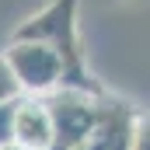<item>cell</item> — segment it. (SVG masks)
<instances>
[{
	"mask_svg": "<svg viewBox=\"0 0 150 150\" xmlns=\"http://www.w3.org/2000/svg\"><path fill=\"white\" fill-rule=\"evenodd\" d=\"M11 38L49 45V49L63 59V70H67L63 87L105 94L101 84L91 77L87 63H84V45H80V32H77V0H52V4H45L38 14L25 18V21L14 28Z\"/></svg>",
	"mask_w": 150,
	"mask_h": 150,
	"instance_id": "obj_1",
	"label": "cell"
},
{
	"mask_svg": "<svg viewBox=\"0 0 150 150\" xmlns=\"http://www.w3.org/2000/svg\"><path fill=\"white\" fill-rule=\"evenodd\" d=\"M4 59L18 80V87H21V98H49L52 91L63 87V77H67L63 59L42 42L11 38L4 49Z\"/></svg>",
	"mask_w": 150,
	"mask_h": 150,
	"instance_id": "obj_2",
	"label": "cell"
},
{
	"mask_svg": "<svg viewBox=\"0 0 150 150\" xmlns=\"http://www.w3.org/2000/svg\"><path fill=\"white\" fill-rule=\"evenodd\" d=\"M105 94H91V91H77V87H59L45 98L49 119H52V150H77L87 133L94 129L98 115H101Z\"/></svg>",
	"mask_w": 150,
	"mask_h": 150,
	"instance_id": "obj_3",
	"label": "cell"
},
{
	"mask_svg": "<svg viewBox=\"0 0 150 150\" xmlns=\"http://www.w3.org/2000/svg\"><path fill=\"white\" fill-rule=\"evenodd\" d=\"M136 108L122 98H105L101 115L87 140L77 150H133V133H136Z\"/></svg>",
	"mask_w": 150,
	"mask_h": 150,
	"instance_id": "obj_4",
	"label": "cell"
},
{
	"mask_svg": "<svg viewBox=\"0 0 150 150\" xmlns=\"http://www.w3.org/2000/svg\"><path fill=\"white\" fill-rule=\"evenodd\" d=\"M14 143L21 150H52V119L45 98H21L14 112Z\"/></svg>",
	"mask_w": 150,
	"mask_h": 150,
	"instance_id": "obj_5",
	"label": "cell"
},
{
	"mask_svg": "<svg viewBox=\"0 0 150 150\" xmlns=\"http://www.w3.org/2000/svg\"><path fill=\"white\" fill-rule=\"evenodd\" d=\"M18 98H21V87H18V80H14L11 67H7V59H4V52H0V105L18 101Z\"/></svg>",
	"mask_w": 150,
	"mask_h": 150,
	"instance_id": "obj_6",
	"label": "cell"
},
{
	"mask_svg": "<svg viewBox=\"0 0 150 150\" xmlns=\"http://www.w3.org/2000/svg\"><path fill=\"white\" fill-rule=\"evenodd\" d=\"M18 101H21V98H18ZM18 101L0 105V147L14 143V112H18Z\"/></svg>",
	"mask_w": 150,
	"mask_h": 150,
	"instance_id": "obj_7",
	"label": "cell"
},
{
	"mask_svg": "<svg viewBox=\"0 0 150 150\" xmlns=\"http://www.w3.org/2000/svg\"><path fill=\"white\" fill-rule=\"evenodd\" d=\"M133 150H150V108L136 115V133H133Z\"/></svg>",
	"mask_w": 150,
	"mask_h": 150,
	"instance_id": "obj_8",
	"label": "cell"
},
{
	"mask_svg": "<svg viewBox=\"0 0 150 150\" xmlns=\"http://www.w3.org/2000/svg\"><path fill=\"white\" fill-rule=\"evenodd\" d=\"M0 150H21V147H18V143H7V147H0Z\"/></svg>",
	"mask_w": 150,
	"mask_h": 150,
	"instance_id": "obj_9",
	"label": "cell"
}]
</instances>
